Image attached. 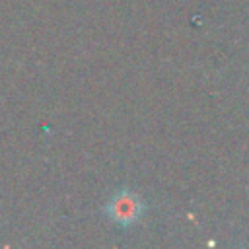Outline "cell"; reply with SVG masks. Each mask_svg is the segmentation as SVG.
<instances>
[{"instance_id": "1", "label": "cell", "mask_w": 249, "mask_h": 249, "mask_svg": "<svg viewBox=\"0 0 249 249\" xmlns=\"http://www.w3.org/2000/svg\"><path fill=\"white\" fill-rule=\"evenodd\" d=\"M107 214L121 226H130L142 214V200L130 191H119L107 204Z\"/></svg>"}]
</instances>
